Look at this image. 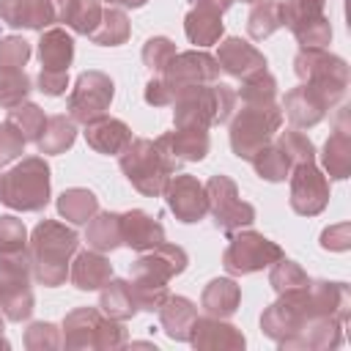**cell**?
<instances>
[{
	"instance_id": "obj_1",
	"label": "cell",
	"mask_w": 351,
	"mask_h": 351,
	"mask_svg": "<svg viewBox=\"0 0 351 351\" xmlns=\"http://www.w3.org/2000/svg\"><path fill=\"white\" fill-rule=\"evenodd\" d=\"M321 315H332L348 324L351 291L346 282L310 280L304 288L277 293V299L261 313V332L282 351H293L302 329Z\"/></svg>"
},
{
	"instance_id": "obj_2",
	"label": "cell",
	"mask_w": 351,
	"mask_h": 351,
	"mask_svg": "<svg viewBox=\"0 0 351 351\" xmlns=\"http://www.w3.org/2000/svg\"><path fill=\"white\" fill-rule=\"evenodd\" d=\"M77 250H80V236L74 228H69L58 219H41L27 239L33 280L44 288L63 285Z\"/></svg>"
},
{
	"instance_id": "obj_3",
	"label": "cell",
	"mask_w": 351,
	"mask_h": 351,
	"mask_svg": "<svg viewBox=\"0 0 351 351\" xmlns=\"http://www.w3.org/2000/svg\"><path fill=\"white\" fill-rule=\"evenodd\" d=\"M236 90L225 82L189 85L173 99V126L176 129H208L214 123H228L236 110Z\"/></svg>"
},
{
	"instance_id": "obj_4",
	"label": "cell",
	"mask_w": 351,
	"mask_h": 351,
	"mask_svg": "<svg viewBox=\"0 0 351 351\" xmlns=\"http://www.w3.org/2000/svg\"><path fill=\"white\" fill-rule=\"evenodd\" d=\"M60 335L71 351H118L129 343L123 321L107 318L99 307H74L66 313Z\"/></svg>"
},
{
	"instance_id": "obj_5",
	"label": "cell",
	"mask_w": 351,
	"mask_h": 351,
	"mask_svg": "<svg viewBox=\"0 0 351 351\" xmlns=\"http://www.w3.org/2000/svg\"><path fill=\"white\" fill-rule=\"evenodd\" d=\"M49 165L44 156H25L0 176V203L11 211L33 214L49 203Z\"/></svg>"
},
{
	"instance_id": "obj_6",
	"label": "cell",
	"mask_w": 351,
	"mask_h": 351,
	"mask_svg": "<svg viewBox=\"0 0 351 351\" xmlns=\"http://www.w3.org/2000/svg\"><path fill=\"white\" fill-rule=\"evenodd\" d=\"M118 165L126 181L145 197H159L167 178L181 167L148 137H132V143L118 154Z\"/></svg>"
},
{
	"instance_id": "obj_7",
	"label": "cell",
	"mask_w": 351,
	"mask_h": 351,
	"mask_svg": "<svg viewBox=\"0 0 351 351\" xmlns=\"http://www.w3.org/2000/svg\"><path fill=\"white\" fill-rule=\"evenodd\" d=\"M282 107L277 101L269 104H244L239 110H233L230 115V129H228V140H230V151L250 162L266 143L274 140V134L282 126Z\"/></svg>"
},
{
	"instance_id": "obj_8",
	"label": "cell",
	"mask_w": 351,
	"mask_h": 351,
	"mask_svg": "<svg viewBox=\"0 0 351 351\" xmlns=\"http://www.w3.org/2000/svg\"><path fill=\"white\" fill-rule=\"evenodd\" d=\"M33 269L27 250L22 252H0V310L5 321L22 324L33 315Z\"/></svg>"
},
{
	"instance_id": "obj_9",
	"label": "cell",
	"mask_w": 351,
	"mask_h": 351,
	"mask_svg": "<svg viewBox=\"0 0 351 351\" xmlns=\"http://www.w3.org/2000/svg\"><path fill=\"white\" fill-rule=\"evenodd\" d=\"M228 247L222 252V266L228 274L233 277H241V274H255V271H263L269 269L274 261H280L285 252L277 241L266 239L263 233L258 230H233L228 233Z\"/></svg>"
},
{
	"instance_id": "obj_10",
	"label": "cell",
	"mask_w": 351,
	"mask_h": 351,
	"mask_svg": "<svg viewBox=\"0 0 351 351\" xmlns=\"http://www.w3.org/2000/svg\"><path fill=\"white\" fill-rule=\"evenodd\" d=\"M203 186H206V197H208V214H211L217 230L233 233V230L250 228L255 222V206L241 200L239 186L230 176L217 173Z\"/></svg>"
},
{
	"instance_id": "obj_11",
	"label": "cell",
	"mask_w": 351,
	"mask_h": 351,
	"mask_svg": "<svg viewBox=\"0 0 351 351\" xmlns=\"http://www.w3.org/2000/svg\"><path fill=\"white\" fill-rule=\"evenodd\" d=\"M115 96V82L110 80V74L99 71V69H88L77 77L71 93H69V118L74 123H90L101 115H107L110 104Z\"/></svg>"
},
{
	"instance_id": "obj_12",
	"label": "cell",
	"mask_w": 351,
	"mask_h": 351,
	"mask_svg": "<svg viewBox=\"0 0 351 351\" xmlns=\"http://www.w3.org/2000/svg\"><path fill=\"white\" fill-rule=\"evenodd\" d=\"M293 74L307 85L329 88L337 93L348 90V63L326 47H299L293 55Z\"/></svg>"
},
{
	"instance_id": "obj_13",
	"label": "cell",
	"mask_w": 351,
	"mask_h": 351,
	"mask_svg": "<svg viewBox=\"0 0 351 351\" xmlns=\"http://www.w3.org/2000/svg\"><path fill=\"white\" fill-rule=\"evenodd\" d=\"M343 99H346V93L302 82L285 93L280 107H282V115L291 121L293 129H313L326 118L329 110L340 107Z\"/></svg>"
},
{
	"instance_id": "obj_14",
	"label": "cell",
	"mask_w": 351,
	"mask_h": 351,
	"mask_svg": "<svg viewBox=\"0 0 351 351\" xmlns=\"http://www.w3.org/2000/svg\"><path fill=\"white\" fill-rule=\"evenodd\" d=\"M282 27L293 33L299 47H326L332 41V22L324 8L326 0H280Z\"/></svg>"
},
{
	"instance_id": "obj_15",
	"label": "cell",
	"mask_w": 351,
	"mask_h": 351,
	"mask_svg": "<svg viewBox=\"0 0 351 351\" xmlns=\"http://www.w3.org/2000/svg\"><path fill=\"white\" fill-rule=\"evenodd\" d=\"M288 203L299 217H315L329 206V178L315 162L293 165L288 173Z\"/></svg>"
},
{
	"instance_id": "obj_16",
	"label": "cell",
	"mask_w": 351,
	"mask_h": 351,
	"mask_svg": "<svg viewBox=\"0 0 351 351\" xmlns=\"http://www.w3.org/2000/svg\"><path fill=\"white\" fill-rule=\"evenodd\" d=\"M159 77L173 88V99H176V93L189 88V85L217 82L219 80V63L214 55H208L203 49H186V52H176Z\"/></svg>"
},
{
	"instance_id": "obj_17",
	"label": "cell",
	"mask_w": 351,
	"mask_h": 351,
	"mask_svg": "<svg viewBox=\"0 0 351 351\" xmlns=\"http://www.w3.org/2000/svg\"><path fill=\"white\" fill-rule=\"evenodd\" d=\"M162 197H165L167 208L173 211V217L184 225L200 222L208 214L206 186L189 173H173L162 189Z\"/></svg>"
},
{
	"instance_id": "obj_18",
	"label": "cell",
	"mask_w": 351,
	"mask_h": 351,
	"mask_svg": "<svg viewBox=\"0 0 351 351\" xmlns=\"http://www.w3.org/2000/svg\"><path fill=\"white\" fill-rule=\"evenodd\" d=\"M189 266V255L178 244H156L154 250H145L137 255V261L129 266L132 280H145V282H159L167 285L176 274H181Z\"/></svg>"
},
{
	"instance_id": "obj_19",
	"label": "cell",
	"mask_w": 351,
	"mask_h": 351,
	"mask_svg": "<svg viewBox=\"0 0 351 351\" xmlns=\"http://www.w3.org/2000/svg\"><path fill=\"white\" fill-rule=\"evenodd\" d=\"M186 343L197 351H241L247 346V337L239 326L228 324V318L203 315L195 318Z\"/></svg>"
},
{
	"instance_id": "obj_20",
	"label": "cell",
	"mask_w": 351,
	"mask_h": 351,
	"mask_svg": "<svg viewBox=\"0 0 351 351\" xmlns=\"http://www.w3.org/2000/svg\"><path fill=\"white\" fill-rule=\"evenodd\" d=\"M321 165L324 173H329V178L343 181L351 176V123H348V107L337 110L335 118V129L324 143L321 151Z\"/></svg>"
},
{
	"instance_id": "obj_21",
	"label": "cell",
	"mask_w": 351,
	"mask_h": 351,
	"mask_svg": "<svg viewBox=\"0 0 351 351\" xmlns=\"http://www.w3.org/2000/svg\"><path fill=\"white\" fill-rule=\"evenodd\" d=\"M217 63L219 71H225L233 80H244L261 69H266V58L258 47H252L250 41L239 38V36H228L219 38V49H217Z\"/></svg>"
},
{
	"instance_id": "obj_22",
	"label": "cell",
	"mask_w": 351,
	"mask_h": 351,
	"mask_svg": "<svg viewBox=\"0 0 351 351\" xmlns=\"http://www.w3.org/2000/svg\"><path fill=\"white\" fill-rule=\"evenodd\" d=\"M159 145V151L165 156H170L176 165H184V162H203L208 148H211V140H208V129H173V132H165L154 140Z\"/></svg>"
},
{
	"instance_id": "obj_23",
	"label": "cell",
	"mask_w": 351,
	"mask_h": 351,
	"mask_svg": "<svg viewBox=\"0 0 351 351\" xmlns=\"http://www.w3.org/2000/svg\"><path fill=\"white\" fill-rule=\"evenodd\" d=\"M121 241L134 252H145L165 241V228L148 211L132 208L121 214Z\"/></svg>"
},
{
	"instance_id": "obj_24",
	"label": "cell",
	"mask_w": 351,
	"mask_h": 351,
	"mask_svg": "<svg viewBox=\"0 0 351 351\" xmlns=\"http://www.w3.org/2000/svg\"><path fill=\"white\" fill-rule=\"evenodd\" d=\"M112 277V263L104 252L96 250H77L69 266V280L77 291H99Z\"/></svg>"
},
{
	"instance_id": "obj_25",
	"label": "cell",
	"mask_w": 351,
	"mask_h": 351,
	"mask_svg": "<svg viewBox=\"0 0 351 351\" xmlns=\"http://www.w3.org/2000/svg\"><path fill=\"white\" fill-rule=\"evenodd\" d=\"M0 22L8 27L47 30L55 25L49 0H0Z\"/></svg>"
},
{
	"instance_id": "obj_26",
	"label": "cell",
	"mask_w": 351,
	"mask_h": 351,
	"mask_svg": "<svg viewBox=\"0 0 351 351\" xmlns=\"http://www.w3.org/2000/svg\"><path fill=\"white\" fill-rule=\"evenodd\" d=\"M85 143L96 154L104 156H118L129 143H132V129L112 115H101L90 123H85Z\"/></svg>"
},
{
	"instance_id": "obj_27",
	"label": "cell",
	"mask_w": 351,
	"mask_h": 351,
	"mask_svg": "<svg viewBox=\"0 0 351 351\" xmlns=\"http://www.w3.org/2000/svg\"><path fill=\"white\" fill-rule=\"evenodd\" d=\"M159 313V324H162V332L176 340V343H186L189 340V332H192V324L197 318V307L192 299L186 296H167L162 302V307L156 310Z\"/></svg>"
},
{
	"instance_id": "obj_28",
	"label": "cell",
	"mask_w": 351,
	"mask_h": 351,
	"mask_svg": "<svg viewBox=\"0 0 351 351\" xmlns=\"http://www.w3.org/2000/svg\"><path fill=\"white\" fill-rule=\"evenodd\" d=\"M36 47H38L41 69H47V71H69V66L74 60V38H71L69 30L47 27V30H41Z\"/></svg>"
},
{
	"instance_id": "obj_29",
	"label": "cell",
	"mask_w": 351,
	"mask_h": 351,
	"mask_svg": "<svg viewBox=\"0 0 351 351\" xmlns=\"http://www.w3.org/2000/svg\"><path fill=\"white\" fill-rule=\"evenodd\" d=\"M184 33H186L189 44H195V47L219 44V38L225 36L222 14L208 5H189L186 16H184Z\"/></svg>"
},
{
	"instance_id": "obj_30",
	"label": "cell",
	"mask_w": 351,
	"mask_h": 351,
	"mask_svg": "<svg viewBox=\"0 0 351 351\" xmlns=\"http://www.w3.org/2000/svg\"><path fill=\"white\" fill-rule=\"evenodd\" d=\"M241 304V288L233 277H214L203 293H200V307L206 315L214 318H230Z\"/></svg>"
},
{
	"instance_id": "obj_31",
	"label": "cell",
	"mask_w": 351,
	"mask_h": 351,
	"mask_svg": "<svg viewBox=\"0 0 351 351\" xmlns=\"http://www.w3.org/2000/svg\"><path fill=\"white\" fill-rule=\"evenodd\" d=\"M99 310L107 315V318H115V321H129L140 313L137 307V299L132 293V285L129 280H118V277H110L101 288H99Z\"/></svg>"
},
{
	"instance_id": "obj_32",
	"label": "cell",
	"mask_w": 351,
	"mask_h": 351,
	"mask_svg": "<svg viewBox=\"0 0 351 351\" xmlns=\"http://www.w3.org/2000/svg\"><path fill=\"white\" fill-rule=\"evenodd\" d=\"M85 241L96 252H112V250H118L123 244L121 241V214H115V211H96L88 219Z\"/></svg>"
},
{
	"instance_id": "obj_33",
	"label": "cell",
	"mask_w": 351,
	"mask_h": 351,
	"mask_svg": "<svg viewBox=\"0 0 351 351\" xmlns=\"http://www.w3.org/2000/svg\"><path fill=\"white\" fill-rule=\"evenodd\" d=\"M74 140H77V123L69 115L58 112V115H49L47 118V123H44L41 137L36 140V145H38V154L55 156V154H66L74 145Z\"/></svg>"
},
{
	"instance_id": "obj_34",
	"label": "cell",
	"mask_w": 351,
	"mask_h": 351,
	"mask_svg": "<svg viewBox=\"0 0 351 351\" xmlns=\"http://www.w3.org/2000/svg\"><path fill=\"white\" fill-rule=\"evenodd\" d=\"M58 206V214L71 222V225H88V219L99 211V197L85 189V186H71V189H63L55 200Z\"/></svg>"
},
{
	"instance_id": "obj_35",
	"label": "cell",
	"mask_w": 351,
	"mask_h": 351,
	"mask_svg": "<svg viewBox=\"0 0 351 351\" xmlns=\"http://www.w3.org/2000/svg\"><path fill=\"white\" fill-rule=\"evenodd\" d=\"M129 36H132V25H129L126 11L118 8V5H104L96 30L88 38L99 47H121V44L129 41Z\"/></svg>"
},
{
	"instance_id": "obj_36",
	"label": "cell",
	"mask_w": 351,
	"mask_h": 351,
	"mask_svg": "<svg viewBox=\"0 0 351 351\" xmlns=\"http://www.w3.org/2000/svg\"><path fill=\"white\" fill-rule=\"evenodd\" d=\"M250 165H252V170L258 173V178H263V181H271V184H280V181H285L288 178V173H291V159L285 156V151L271 140V143H266L252 159H250Z\"/></svg>"
},
{
	"instance_id": "obj_37",
	"label": "cell",
	"mask_w": 351,
	"mask_h": 351,
	"mask_svg": "<svg viewBox=\"0 0 351 351\" xmlns=\"http://www.w3.org/2000/svg\"><path fill=\"white\" fill-rule=\"evenodd\" d=\"M280 27H282L280 0H258V3H252L250 14H247V33H250V38L263 41L271 33H277Z\"/></svg>"
},
{
	"instance_id": "obj_38",
	"label": "cell",
	"mask_w": 351,
	"mask_h": 351,
	"mask_svg": "<svg viewBox=\"0 0 351 351\" xmlns=\"http://www.w3.org/2000/svg\"><path fill=\"white\" fill-rule=\"evenodd\" d=\"M236 99H241L244 104H269V101H277V80L269 69H261L250 77L241 80L239 90H236Z\"/></svg>"
},
{
	"instance_id": "obj_39",
	"label": "cell",
	"mask_w": 351,
	"mask_h": 351,
	"mask_svg": "<svg viewBox=\"0 0 351 351\" xmlns=\"http://www.w3.org/2000/svg\"><path fill=\"white\" fill-rule=\"evenodd\" d=\"M30 90H33V82L25 69H3L0 66V107L3 110H11V107L27 101Z\"/></svg>"
},
{
	"instance_id": "obj_40",
	"label": "cell",
	"mask_w": 351,
	"mask_h": 351,
	"mask_svg": "<svg viewBox=\"0 0 351 351\" xmlns=\"http://www.w3.org/2000/svg\"><path fill=\"white\" fill-rule=\"evenodd\" d=\"M5 121L19 129V134L25 137V143H36L41 137V129L47 123V115H44V110L38 104L22 101V104H16V107L8 110V118Z\"/></svg>"
},
{
	"instance_id": "obj_41",
	"label": "cell",
	"mask_w": 351,
	"mask_h": 351,
	"mask_svg": "<svg viewBox=\"0 0 351 351\" xmlns=\"http://www.w3.org/2000/svg\"><path fill=\"white\" fill-rule=\"evenodd\" d=\"M310 280H313V277H307V271H304L296 261H288L285 255L269 266V285L274 288V293H285V291L304 288Z\"/></svg>"
},
{
	"instance_id": "obj_42",
	"label": "cell",
	"mask_w": 351,
	"mask_h": 351,
	"mask_svg": "<svg viewBox=\"0 0 351 351\" xmlns=\"http://www.w3.org/2000/svg\"><path fill=\"white\" fill-rule=\"evenodd\" d=\"M274 143L285 151V156L291 159V165H302V162H315V145L307 134H302L299 129H285L274 134Z\"/></svg>"
},
{
	"instance_id": "obj_43",
	"label": "cell",
	"mask_w": 351,
	"mask_h": 351,
	"mask_svg": "<svg viewBox=\"0 0 351 351\" xmlns=\"http://www.w3.org/2000/svg\"><path fill=\"white\" fill-rule=\"evenodd\" d=\"M63 346V335L52 321H33L25 329V348L27 351H58Z\"/></svg>"
},
{
	"instance_id": "obj_44",
	"label": "cell",
	"mask_w": 351,
	"mask_h": 351,
	"mask_svg": "<svg viewBox=\"0 0 351 351\" xmlns=\"http://www.w3.org/2000/svg\"><path fill=\"white\" fill-rule=\"evenodd\" d=\"M173 55H176V44H173L167 36H151V38L143 44V52H140L143 63H145L154 74H162L165 66L173 60Z\"/></svg>"
},
{
	"instance_id": "obj_45",
	"label": "cell",
	"mask_w": 351,
	"mask_h": 351,
	"mask_svg": "<svg viewBox=\"0 0 351 351\" xmlns=\"http://www.w3.org/2000/svg\"><path fill=\"white\" fill-rule=\"evenodd\" d=\"M27 250V228L19 217L3 214L0 217V252H22Z\"/></svg>"
},
{
	"instance_id": "obj_46",
	"label": "cell",
	"mask_w": 351,
	"mask_h": 351,
	"mask_svg": "<svg viewBox=\"0 0 351 351\" xmlns=\"http://www.w3.org/2000/svg\"><path fill=\"white\" fill-rule=\"evenodd\" d=\"M101 11H104L101 0H77V8L71 14L69 27L74 33H80V36H90L96 30L99 19H101Z\"/></svg>"
},
{
	"instance_id": "obj_47",
	"label": "cell",
	"mask_w": 351,
	"mask_h": 351,
	"mask_svg": "<svg viewBox=\"0 0 351 351\" xmlns=\"http://www.w3.org/2000/svg\"><path fill=\"white\" fill-rule=\"evenodd\" d=\"M33 49L30 41H25L22 36H5L0 38V66L3 69H25V63L30 60Z\"/></svg>"
},
{
	"instance_id": "obj_48",
	"label": "cell",
	"mask_w": 351,
	"mask_h": 351,
	"mask_svg": "<svg viewBox=\"0 0 351 351\" xmlns=\"http://www.w3.org/2000/svg\"><path fill=\"white\" fill-rule=\"evenodd\" d=\"M25 137L19 134V129L14 126V123H8V121H3L0 123V167H5V165H11L14 159H19L22 154H25Z\"/></svg>"
},
{
	"instance_id": "obj_49",
	"label": "cell",
	"mask_w": 351,
	"mask_h": 351,
	"mask_svg": "<svg viewBox=\"0 0 351 351\" xmlns=\"http://www.w3.org/2000/svg\"><path fill=\"white\" fill-rule=\"evenodd\" d=\"M321 247L332 250V252H346L351 247V225L348 222H337L321 230Z\"/></svg>"
},
{
	"instance_id": "obj_50",
	"label": "cell",
	"mask_w": 351,
	"mask_h": 351,
	"mask_svg": "<svg viewBox=\"0 0 351 351\" xmlns=\"http://www.w3.org/2000/svg\"><path fill=\"white\" fill-rule=\"evenodd\" d=\"M143 96H145V101H148L151 107H170V104H173V88H170L159 74H154V77L145 82Z\"/></svg>"
},
{
	"instance_id": "obj_51",
	"label": "cell",
	"mask_w": 351,
	"mask_h": 351,
	"mask_svg": "<svg viewBox=\"0 0 351 351\" xmlns=\"http://www.w3.org/2000/svg\"><path fill=\"white\" fill-rule=\"evenodd\" d=\"M36 82H38V90L44 96H63L66 88H69V71H47V69H41Z\"/></svg>"
},
{
	"instance_id": "obj_52",
	"label": "cell",
	"mask_w": 351,
	"mask_h": 351,
	"mask_svg": "<svg viewBox=\"0 0 351 351\" xmlns=\"http://www.w3.org/2000/svg\"><path fill=\"white\" fill-rule=\"evenodd\" d=\"M49 5H52V14H55V25H69L71 14L77 8V0H49Z\"/></svg>"
},
{
	"instance_id": "obj_53",
	"label": "cell",
	"mask_w": 351,
	"mask_h": 351,
	"mask_svg": "<svg viewBox=\"0 0 351 351\" xmlns=\"http://www.w3.org/2000/svg\"><path fill=\"white\" fill-rule=\"evenodd\" d=\"M189 5H208V8L219 11V14H225L233 5V0H189Z\"/></svg>"
},
{
	"instance_id": "obj_54",
	"label": "cell",
	"mask_w": 351,
	"mask_h": 351,
	"mask_svg": "<svg viewBox=\"0 0 351 351\" xmlns=\"http://www.w3.org/2000/svg\"><path fill=\"white\" fill-rule=\"evenodd\" d=\"M101 3H107V5H123V8H143L148 0H101Z\"/></svg>"
},
{
	"instance_id": "obj_55",
	"label": "cell",
	"mask_w": 351,
	"mask_h": 351,
	"mask_svg": "<svg viewBox=\"0 0 351 351\" xmlns=\"http://www.w3.org/2000/svg\"><path fill=\"white\" fill-rule=\"evenodd\" d=\"M3 329H5V326H3V310H0V348H11V343H8L5 335H3Z\"/></svg>"
},
{
	"instance_id": "obj_56",
	"label": "cell",
	"mask_w": 351,
	"mask_h": 351,
	"mask_svg": "<svg viewBox=\"0 0 351 351\" xmlns=\"http://www.w3.org/2000/svg\"><path fill=\"white\" fill-rule=\"evenodd\" d=\"M241 3H258V0H241Z\"/></svg>"
}]
</instances>
